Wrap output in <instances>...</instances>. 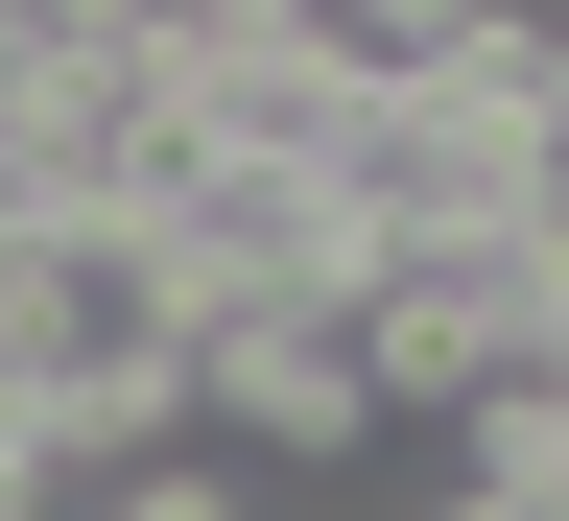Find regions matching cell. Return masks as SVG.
Listing matches in <instances>:
<instances>
[{"label": "cell", "mask_w": 569, "mask_h": 521, "mask_svg": "<svg viewBox=\"0 0 569 521\" xmlns=\"http://www.w3.org/2000/svg\"><path fill=\"white\" fill-rule=\"evenodd\" d=\"M356 380H380V427H451V403H498V380H569V213L356 261Z\"/></svg>", "instance_id": "cell-1"}, {"label": "cell", "mask_w": 569, "mask_h": 521, "mask_svg": "<svg viewBox=\"0 0 569 521\" xmlns=\"http://www.w3.org/2000/svg\"><path fill=\"white\" fill-rule=\"evenodd\" d=\"M190 427H213L238 474H332V451H380L356 309H190Z\"/></svg>", "instance_id": "cell-2"}, {"label": "cell", "mask_w": 569, "mask_h": 521, "mask_svg": "<svg viewBox=\"0 0 569 521\" xmlns=\"http://www.w3.org/2000/svg\"><path fill=\"white\" fill-rule=\"evenodd\" d=\"M475 24H498V0H284V48H332L356 96H403V71H451Z\"/></svg>", "instance_id": "cell-3"}, {"label": "cell", "mask_w": 569, "mask_h": 521, "mask_svg": "<svg viewBox=\"0 0 569 521\" xmlns=\"http://www.w3.org/2000/svg\"><path fill=\"white\" fill-rule=\"evenodd\" d=\"M71 521H261V474L213 451V427H167V451H96V474H71Z\"/></svg>", "instance_id": "cell-4"}, {"label": "cell", "mask_w": 569, "mask_h": 521, "mask_svg": "<svg viewBox=\"0 0 569 521\" xmlns=\"http://www.w3.org/2000/svg\"><path fill=\"white\" fill-rule=\"evenodd\" d=\"M0 238H24V190H0Z\"/></svg>", "instance_id": "cell-5"}]
</instances>
